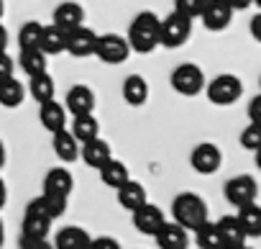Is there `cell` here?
<instances>
[{"instance_id":"e575fe53","label":"cell","mask_w":261,"mask_h":249,"mask_svg":"<svg viewBox=\"0 0 261 249\" xmlns=\"http://www.w3.org/2000/svg\"><path fill=\"white\" fill-rule=\"evenodd\" d=\"M238 142H241L243 149H248V152H258V149H261V126H253V123H248V126L241 131Z\"/></svg>"},{"instance_id":"ac0fdd59","label":"cell","mask_w":261,"mask_h":249,"mask_svg":"<svg viewBox=\"0 0 261 249\" xmlns=\"http://www.w3.org/2000/svg\"><path fill=\"white\" fill-rule=\"evenodd\" d=\"M215 229H218V234H220L225 249H241V246H246V239H248V236H246L243 229L238 226L236 216H223V218L215 223Z\"/></svg>"},{"instance_id":"5bb4252c","label":"cell","mask_w":261,"mask_h":249,"mask_svg":"<svg viewBox=\"0 0 261 249\" xmlns=\"http://www.w3.org/2000/svg\"><path fill=\"white\" fill-rule=\"evenodd\" d=\"M80 157H82V162H85L87 167L100 170V167H105V165L113 160V152H110V144H108L105 139H100V137H97V139H92V142L82 144Z\"/></svg>"},{"instance_id":"ffe728a7","label":"cell","mask_w":261,"mask_h":249,"mask_svg":"<svg viewBox=\"0 0 261 249\" xmlns=\"http://www.w3.org/2000/svg\"><path fill=\"white\" fill-rule=\"evenodd\" d=\"M118 203L125 208V211H139L144 203H149L146 200V188L141 185V183H136V180H128L123 188H118Z\"/></svg>"},{"instance_id":"6da1fadb","label":"cell","mask_w":261,"mask_h":249,"mask_svg":"<svg viewBox=\"0 0 261 249\" xmlns=\"http://www.w3.org/2000/svg\"><path fill=\"white\" fill-rule=\"evenodd\" d=\"M172 218L179 229H185L190 234V231H197L207 223L210 211H207V203L197 193H179L172 200Z\"/></svg>"},{"instance_id":"5b68a950","label":"cell","mask_w":261,"mask_h":249,"mask_svg":"<svg viewBox=\"0 0 261 249\" xmlns=\"http://www.w3.org/2000/svg\"><path fill=\"white\" fill-rule=\"evenodd\" d=\"M225 200L236 208H243V206H251L256 203V195H258V185L251 175H236L225 183Z\"/></svg>"},{"instance_id":"ee69618b","label":"cell","mask_w":261,"mask_h":249,"mask_svg":"<svg viewBox=\"0 0 261 249\" xmlns=\"http://www.w3.org/2000/svg\"><path fill=\"white\" fill-rule=\"evenodd\" d=\"M3 241H6V226H3V221H0V246H3Z\"/></svg>"},{"instance_id":"7a4b0ae2","label":"cell","mask_w":261,"mask_h":249,"mask_svg":"<svg viewBox=\"0 0 261 249\" xmlns=\"http://www.w3.org/2000/svg\"><path fill=\"white\" fill-rule=\"evenodd\" d=\"M159 16L151 13V11H144L139 13L134 21H130V29H128V49L130 52H139V54H149L159 47Z\"/></svg>"},{"instance_id":"d590c367","label":"cell","mask_w":261,"mask_h":249,"mask_svg":"<svg viewBox=\"0 0 261 249\" xmlns=\"http://www.w3.org/2000/svg\"><path fill=\"white\" fill-rule=\"evenodd\" d=\"M13 77V59L8 54H0V82Z\"/></svg>"},{"instance_id":"83f0119b","label":"cell","mask_w":261,"mask_h":249,"mask_svg":"<svg viewBox=\"0 0 261 249\" xmlns=\"http://www.w3.org/2000/svg\"><path fill=\"white\" fill-rule=\"evenodd\" d=\"M23 100H26L23 82H18L16 77L0 82V105H3V108H18Z\"/></svg>"},{"instance_id":"9a60e30c","label":"cell","mask_w":261,"mask_h":249,"mask_svg":"<svg viewBox=\"0 0 261 249\" xmlns=\"http://www.w3.org/2000/svg\"><path fill=\"white\" fill-rule=\"evenodd\" d=\"M92 236L82 226H64L57 231V239L51 241L54 249H90Z\"/></svg>"},{"instance_id":"74e56055","label":"cell","mask_w":261,"mask_h":249,"mask_svg":"<svg viewBox=\"0 0 261 249\" xmlns=\"http://www.w3.org/2000/svg\"><path fill=\"white\" fill-rule=\"evenodd\" d=\"M21 249H54L49 239H21Z\"/></svg>"},{"instance_id":"d4e9b609","label":"cell","mask_w":261,"mask_h":249,"mask_svg":"<svg viewBox=\"0 0 261 249\" xmlns=\"http://www.w3.org/2000/svg\"><path fill=\"white\" fill-rule=\"evenodd\" d=\"M100 172V180L108 185V188H113V190H118V188H123L128 180H130V172H128V167L120 162V160H110L105 167H100L97 170Z\"/></svg>"},{"instance_id":"7402d4cb","label":"cell","mask_w":261,"mask_h":249,"mask_svg":"<svg viewBox=\"0 0 261 249\" xmlns=\"http://www.w3.org/2000/svg\"><path fill=\"white\" fill-rule=\"evenodd\" d=\"M123 100L128 105H144L149 100V82L141 75H128L123 82Z\"/></svg>"},{"instance_id":"44dd1931","label":"cell","mask_w":261,"mask_h":249,"mask_svg":"<svg viewBox=\"0 0 261 249\" xmlns=\"http://www.w3.org/2000/svg\"><path fill=\"white\" fill-rule=\"evenodd\" d=\"M69 134H72V139H74L77 144H87V142H92V139L100 137V123H97V118H95L92 113L77 116V118L72 121Z\"/></svg>"},{"instance_id":"d6a6232c","label":"cell","mask_w":261,"mask_h":249,"mask_svg":"<svg viewBox=\"0 0 261 249\" xmlns=\"http://www.w3.org/2000/svg\"><path fill=\"white\" fill-rule=\"evenodd\" d=\"M195 241H197V249H225V244H223L215 223H210V221L202 229L195 231Z\"/></svg>"},{"instance_id":"30bf717a","label":"cell","mask_w":261,"mask_h":249,"mask_svg":"<svg viewBox=\"0 0 261 249\" xmlns=\"http://www.w3.org/2000/svg\"><path fill=\"white\" fill-rule=\"evenodd\" d=\"M82 21H85V11H82V6H77V3H59V6L54 8V13H51V26H57V29L64 31V34H69V31L85 26Z\"/></svg>"},{"instance_id":"b9f144b4","label":"cell","mask_w":261,"mask_h":249,"mask_svg":"<svg viewBox=\"0 0 261 249\" xmlns=\"http://www.w3.org/2000/svg\"><path fill=\"white\" fill-rule=\"evenodd\" d=\"M6 200H8V188H6V183H3V177H0V211H3V206H6Z\"/></svg>"},{"instance_id":"8fae6325","label":"cell","mask_w":261,"mask_h":249,"mask_svg":"<svg viewBox=\"0 0 261 249\" xmlns=\"http://www.w3.org/2000/svg\"><path fill=\"white\" fill-rule=\"evenodd\" d=\"M164 223H167V218H164L162 208L154 206V203H144L139 211H134V226L146 236H154Z\"/></svg>"},{"instance_id":"484cf974","label":"cell","mask_w":261,"mask_h":249,"mask_svg":"<svg viewBox=\"0 0 261 249\" xmlns=\"http://www.w3.org/2000/svg\"><path fill=\"white\" fill-rule=\"evenodd\" d=\"M236 221H238V226L243 229L246 236H261V206L258 203L238 208Z\"/></svg>"},{"instance_id":"277c9868","label":"cell","mask_w":261,"mask_h":249,"mask_svg":"<svg viewBox=\"0 0 261 249\" xmlns=\"http://www.w3.org/2000/svg\"><path fill=\"white\" fill-rule=\"evenodd\" d=\"M172 87L179 93V95H187V98H192V95H200V90L205 87V72L197 67V64H192V62H185V64H179V67H174V72H172Z\"/></svg>"},{"instance_id":"7c38bea8","label":"cell","mask_w":261,"mask_h":249,"mask_svg":"<svg viewBox=\"0 0 261 249\" xmlns=\"http://www.w3.org/2000/svg\"><path fill=\"white\" fill-rule=\"evenodd\" d=\"M92 108H95V93H92V87H87V85H72L69 93H67L64 110H69L77 118V116L92 113Z\"/></svg>"},{"instance_id":"4dcf8cb0","label":"cell","mask_w":261,"mask_h":249,"mask_svg":"<svg viewBox=\"0 0 261 249\" xmlns=\"http://www.w3.org/2000/svg\"><path fill=\"white\" fill-rule=\"evenodd\" d=\"M41 31H44V24H39V21L23 24V26L18 29V47H21V52H26V49H39Z\"/></svg>"},{"instance_id":"2e32d148","label":"cell","mask_w":261,"mask_h":249,"mask_svg":"<svg viewBox=\"0 0 261 249\" xmlns=\"http://www.w3.org/2000/svg\"><path fill=\"white\" fill-rule=\"evenodd\" d=\"M39 118H41V126L46 131H51V134H59V131L67 129V110H64L62 103H57V98L41 105Z\"/></svg>"},{"instance_id":"3957f363","label":"cell","mask_w":261,"mask_h":249,"mask_svg":"<svg viewBox=\"0 0 261 249\" xmlns=\"http://www.w3.org/2000/svg\"><path fill=\"white\" fill-rule=\"evenodd\" d=\"M190 34H192V21L179 13H169L159 26V44L167 49H179L187 44Z\"/></svg>"},{"instance_id":"836d02e7","label":"cell","mask_w":261,"mask_h":249,"mask_svg":"<svg viewBox=\"0 0 261 249\" xmlns=\"http://www.w3.org/2000/svg\"><path fill=\"white\" fill-rule=\"evenodd\" d=\"M207 6H210V3H205V0H177V3H174V13H179V16L195 21V18H200V16L205 13Z\"/></svg>"},{"instance_id":"e0dca14e","label":"cell","mask_w":261,"mask_h":249,"mask_svg":"<svg viewBox=\"0 0 261 249\" xmlns=\"http://www.w3.org/2000/svg\"><path fill=\"white\" fill-rule=\"evenodd\" d=\"M200 18H202V26L207 31H223L233 21V8L228 3H210Z\"/></svg>"},{"instance_id":"8d00e7d4","label":"cell","mask_w":261,"mask_h":249,"mask_svg":"<svg viewBox=\"0 0 261 249\" xmlns=\"http://www.w3.org/2000/svg\"><path fill=\"white\" fill-rule=\"evenodd\" d=\"M90 249H120V244L113 236H97L90 241Z\"/></svg>"},{"instance_id":"60d3db41","label":"cell","mask_w":261,"mask_h":249,"mask_svg":"<svg viewBox=\"0 0 261 249\" xmlns=\"http://www.w3.org/2000/svg\"><path fill=\"white\" fill-rule=\"evenodd\" d=\"M251 34H253L256 41L261 39V16H253V21H251Z\"/></svg>"},{"instance_id":"4fadbf2b","label":"cell","mask_w":261,"mask_h":249,"mask_svg":"<svg viewBox=\"0 0 261 249\" xmlns=\"http://www.w3.org/2000/svg\"><path fill=\"white\" fill-rule=\"evenodd\" d=\"M95 41H97V34L87 26H80L74 31L67 34V54L72 57H90L95 52Z\"/></svg>"},{"instance_id":"52a82bcc","label":"cell","mask_w":261,"mask_h":249,"mask_svg":"<svg viewBox=\"0 0 261 249\" xmlns=\"http://www.w3.org/2000/svg\"><path fill=\"white\" fill-rule=\"evenodd\" d=\"M243 93V85L236 75H218L210 85H207V98L215 105H233Z\"/></svg>"},{"instance_id":"8992f818","label":"cell","mask_w":261,"mask_h":249,"mask_svg":"<svg viewBox=\"0 0 261 249\" xmlns=\"http://www.w3.org/2000/svg\"><path fill=\"white\" fill-rule=\"evenodd\" d=\"M92 54L100 62H105V64H123L128 59L130 49H128V44H125L123 36H118V34H102V36H97Z\"/></svg>"},{"instance_id":"d6986e66","label":"cell","mask_w":261,"mask_h":249,"mask_svg":"<svg viewBox=\"0 0 261 249\" xmlns=\"http://www.w3.org/2000/svg\"><path fill=\"white\" fill-rule=\"evenodd\" d=\"M154 241L159 244V249H187L190 244V234L185 229H179L177 223H164L156 234Z\"/></svg>"},{"instance_id":"ba28073f","label":"cell","mask_w":261,"mask_h":249,"mask_svg":"<svg viewBox=\"0 0 261 249\" xmlns=\"http://www.w3.org/2000/svg\"><path fill=\"white\" fill-rule=\"evenodd\" d=\"M190 165H192V170H195L197 175H215V172L220 170V165H223V152H220L215 144H210V142L197 144V147L192 149Z\"/></svg>"},{"instance_id":"bcb514c9","label":"cell","mask_w":261,"mask_h":249,"mask_svg":"<svg viewBox=\"0 0 261 249\" xmlns=\"http://www.w3.org/2000/svg\"><path fill=\"white\" fill-rule=\"evenodd\" d=\"M241 249H253V246H248V244H246V246H241Z\"/></svg>"},{"instance_id":"ab89813d","label":"cell","mask_w":261,"mask_h":249,"mask_svg":"<svg viewBox=\"0 0 261 249\" xmlns=\"http://www.w3.org/2000/svg\"><path fill=\"white\" fill-rule=\"evenodd\" d=\"M6 49H8V29L0 24V54H6Z\"/></svg>"},{"instance_id":"f6af8a7d","label":"cell","mask_w":261,"mask_h":249,"mask_svg":"<svg viewBox=\"0 0 261 249\" xmlns=\"http://www.w3.org/2000/svg\"><path fill=\"white\" fill-rule=\"evenodd\" d=\"M3 13H6V3L0 0V24H3Z\"/></svg>"},{"instance_id":"9c48e42d","label":"cell","mask_w":261,"mask_h":249,"mask_svg":"<svg viewBox=\"0 0 261 249\" xmlns=\"http://www.w3.org/2000/svg\"><path fill=\"white\" fill-rule=\"evenodd\" d=\"M72 188H74L72 172L67 167H54L44 177V193L41 195H51V198H64L67 200L69 193H72Z\"/></svg>"},{"instance_id":"4316f807","label":"cell","mask_w":261,"mask_h":249,"mask_svg":"<svg viewBox=\"0 0 261 249\" xmlns=\"http://www.w3.org/2000/svg\"><path fill=\"white\" fill-rule=\"evenodd\" d=\"M67 49V34L64 31H59L57 26H44V31H41V41H39V52L41 54H62Z\"/></svg>"},{"instance_id":"f1b7e54d","label":"cell","mask_w":261,"mask_h":249,"mask_svg":"<svg viewBox=\"0 0 261 249\" xmlns=\"http://www.w3.org/2000/svg\"><path fill=\"white\" fill-rule=\"evenodd\" d=\"M29 95H31L39 105L54 100V80H51V75L44 72V75L31 77V82H29Z\"/></svg>"},{"instance_id":"cb8c5ba5","label":"cell","mask_w":261,"mask_h":249,"mask_svg":"<svg viewBox=\"0 0 261 249\" xmlns=\"http://www.w3.org/2000/svg\"><path fill=\"white\" fill-rule=\"evenodd\" d=\"M49 231H51V221L26 208L23 226H21V239H46Z\"/></svg>"},{"instance_id":"1f68e13d","label":"cell","mask_w":261,"mask_h":249,"mask_svg":"<svg viewBox=\"0 0 261 249\" xmlns=\"http://www.w3.org/2000/svg\"><path fill=\"white\" fill-rule=\"evenodd\" d=\"M21 70H23L29 77L44 75V72H46V54H41L39 49H26V52H21Z\"/></svg>"},{"instance_id":"603a6c76","label":"cell","mask_w":261,"mask_h":249,"mask_svg":"<svg viewBox=\"0 0 261 249\" xmlns=\"http://www.w3.org/2000/svg\"><path fill=\"white\" fill-rule=\"evenodd\" d=\"M26 208L39 213V216H44V218H49V221H54V218H59L67 211V200L64 198H51V195H39Z\"/></svg>"},{"instance_id":"f546056e","label":"cell","mask_w":261,"mask_h":249,"mask_svg":"<svg viewBox=\"0 0 261 249\" xmlns=\"http://www.w3.org/2000/svg\"><path fill=\"white\" fill-rule=\"evenodd\" d=\"M51 147H54V152H57V157H59L62 162H74V160L80 157V147H77V142L72 139V134H69L67 129L59 131V134H54Z\"/></svg>"},{"instance_id":"f35d334b","label":"cell","mask_w":261,"mask_h":249,"mask_svg":"<svg viewBox=\"0 0 261 249\" xmlns=\"http://www.w3.org/2000/svg\"><path fill=\"white\" fill-rule=\"evenodd\" d=\"M258 108H261V98H253L251 105H248V116H251L253 126H261V123H258Z\"/></svg>"},{"instance_id":"7bdbcfd3","label":"cell","mask_w":261,"mask_h":249,"mask_svg":"<svg viewBox=\"0 0 261 249\" xmlns=\"http://www.w3.org/2000/svg\"><path fill=\"white\" fill-rule=\"evenodd\" d=\"M3 165H6V144L0 142V170H3Z\"/></svg>"}]
</instances>
